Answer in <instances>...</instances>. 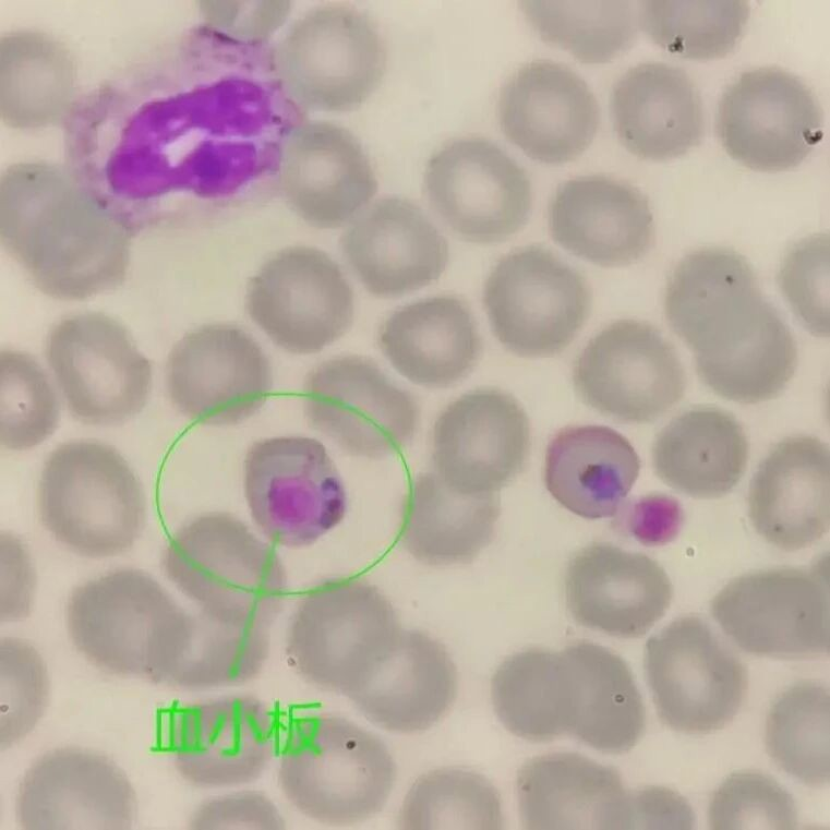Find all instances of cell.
I'll return each instance as SVG.
<instances>
[{
  "label": "cell",
  "instance_id": "6da1fadb",
  "mask_svg": "<svg viewBox=\"0 0 830 830\" xmlns=\"http://www.w3.org/2000/svg\"><path fill=\"white\" fill-rule=\"evenodd\" d=\"M244 47L199 28L83 96L65 133L76 184L133 229L152 205L238 191L260 93L237 72Z\"/></svg>",
  "mask_w": 830,
  "mask_h": 830
},
{
  "label": "cell",
  "instance_id": "7a4b0ae2",
  "mask_svg": "<svg viewBox=\"0 0 830 830\" xmlns=\"http://www.w3.org/2000/svg\"><path fill=\"white\" fill-rule=\"evenodd\" d=\"M664 310L674 333L695 353L700 380L717 395L762 402L792 378L797 364L793 335L739 253L705 248L687 254L669 279Z\"/></svg>",
  "mask_w": 830,
  "mask_h": 830
},
{
  "label": "cell",
  "instance_id": "3957f363",
  "mask_svg": "<svg viewBox=\"0 0 830 830\" xmlns=\"http://www.w3.org/2000/svg\"><path fill=\"white\" fill-rule=\"evenodd\" d=\"M132 232L81 188L11 192L2 199L4 245L35 286L56 299L82 300L119 286Z\"/></svg>",
  "mask_w": 830,
  "mask_h": 830
},
{
  "label": "cell",
  "instance_id": "277c9868",
  "mask_svg": "<svg viewBox=\"0 0 830 830\" xmlns=\"http://www.w3.org/2000/svg\"><path fill=\"white\" fill-rule=\"evenodd\" d=\"M183 610L148 574L107 573L76 587L67 624L77 651L98 669L167 685L193 630Z\"/></svg>",
  "mask_w": 830,
  "mask_h": 830
},
{
  "label": "cell",
  "instance_id": "5b68a950",
  "mask_svg": "<svg viewBox=\"0 0 830 830\" xmlns=\"http://www.w3.org/2000/svg\"><path fill=\"white\" fill-rule=\"evenodd\" d=\"M395 780V761L375 734L334 715L288 722L278 781L308 817L328 825L363 821L382 810Z\"/></svg>",
  "mask_w": 830,
  "mask_h": 830
},
{
  "label": "cell",
  "instance_id": "8992f818",
  "mask_svg": "<svg viewBox=\"0 0 830 830\" xmlns=\"http://www.w3.org/2000/svg\"><path fill=\"white\" fill-rule=\"evenodd\" d=\"M163 568L199 611L222 623L269 628L286 599L277 553L227 513L199 516L177 531Z\"/></svg>",
  "mask_w": 830,
  "mask_h": 830
},
{
  "label": "cell",
  "instance_id": "52a82bcc",
  "mask_svg": "<svg viewBox=\"0 0 830 830\" xmlns=\"http://www.w3.org/2000/svg\"><path fill=\"white\" fill-rule=\"evenodd\" d=\"M145 496L112 446L73 441L47 458L38 485L43 525L73 552L93 558L128 551L145 522Z\"/></svg>",
  "mask_w": 830,
  "mask_h": 830
},
{
  "label": "cell",
  "instance_id": "ba28073f",
  "mask_svg": "<svg viewBox=\"0 0 830 830\" xmlns=\"http://www.w3.org/2000/svg\"><path fill=\"white\" fill-rule=\"evenodd\" d=\"M396 610L361 578L327 580L298 604L287 633V653L300 675L347 696L395 642Z\"/></svg>",
  "mask_w": 830,
  "mask_h": 830
},
{
  "label": "cell",
  "instance_id": "9c48e42d",
  "mask_svg": "<svg viewBox=\"0 0 830 830\" xmlns=\"http://www.w3.org/2000/svg\"><path fill=\"white\" fill-rule=\"evenodd\" d=\"M276 75L303 108L346 111L380 85L386 48L369 16L345 5L315 8L298 19L274 52Z\"/></svg>",
  "mask_w": 830,
  "mask_h": 830
},
{
  "label": "cell",
  "instance_id": "30bf717a",
  "mask_svg": "<svg viewBox=\"0 0 830 830\" xmlns=\"http://www.w3.org/2000/svg\"><path fill=\"white\" fill-rule=\"evenodd\" d=\"M711 613L745 652L798 660L830 646L829 557L736 577L712 599Z\"/></svg>",
  "mask_w": 830,
  "mask_h": 830
},
{
  "label": "cell",
  "instance_id": "8fae6325",
  "mask_svg": "<svg viewBox=\"0 0 830 830\" xmlns=\"http://www.w3.org/2000/svg\"><path fill=\"white\" fill-rule=\"evenodd\" d=\"M483 304L494 336L520 357L562 352L586 322L588 282L549 249L528 245L498 260L484 285Z\"/></svg>",
  "mask_w": 830,
  "mask_h": 830
},
{
  "label": "cell",
  "instance_id": "7c38bea8",
  "mask_svg": "<svg viewBox=\"0 0 830 830\" xmlns=\"http://www.w3.org/2000/svg\"><path fill=\"white\" fill-rule=\"evenodd\" d=\"M243 484L252 519L279 545H310L338 526L347 512L337 467L312 437L253 443L244 458Z\"/></svg>",
  "mask_w": 830,
  "mask_h": 830
},
{
  "label": "cell",
  "instance_id": "4fadbf2b",
  "mask_svg": "<svg viewBox=\"0 0 830 830\" xmlns=\"http://www.w3.org/2000/svg\"><path fill=\"white\" fill-rule=\"evenodd\" d=\"M643 664L658 715L675 731L721 730L745 700L744 664L699 616H682L650 637Z\"/></svg>",
  "mask_w": 830,
  "mask_h": 830
},
{
  "label": "cell",
  "instance_id": "5bb4252c",
  "mask_svg": "<svg viewBox=\"0 0 830 830\" xmlns=\"http://www.w3.org/2000/svg\"><path fill=\"white\" fill-rule=\"evenodd\" d=\"M277 748V717L253 697L173 701L156 712L152 749L171 756L180 775L199 787L252 782Z\"/></svg>",
  "mask_w": 830,
  "mask_h": 830
},
{
  "label": "cell",
  "instance_id": "9a60e30c",
  "mask_svg": "<svg viewBox=\"0 0 830 830\" xmlns=\"http://www.w3.org/2000/svg\"><path fill=\"white\" fill-rule=\"evenodd\" d=\"M46 357L71 414L113 425L145 406L152 366L119 322L99 313L68 316L50 332Z\"/></svg>",
  "mask_w": 830,
  "mask_h": 830
},
{
  "label": "cell",
  "instance_id": "2e32d148",
  "mask_svg": "<svg viewBox=\"0 0 830 830\" xmlns=\"http://www.w3.org/2000/svg\"><path fill=\"white\" fill-rule=\"evenodd\" d=\"M303 411L314 430L345 453L381 459L402 450L420 419L414 397L370 359L342 356L305 377Z\"/></svg>",
  "mask_w": 830,
  "mask_h": 830
},
{
  "label": "cell",
  "instance_id": "e0dca14e",
  "mask_svg": "<svg viewBox=\"0 0 830 830\" xmlns=\"http://www.w3.org/2000/svg\"><path fill=\"white\" fill-rule=\"evenodd\" d=\"M245 308L276 346L310 354L350 328L354 298L329 255L315 248L291 246L269 257L251 278Z\"/></svg>",
  "mask_w": 830,
  "mask_h": 830
},
{
  "label": "cell",
  "instance_id": "ac0fdd59",
  "mask_svg": "<svg viewBox=\"0 0 830 830\" xmlns=\"http://www.w3.org/2000/svg\"><path fill=\"white\" fill-rule=\"evenodd\" d=\"M573 382L582 401L612 419L648 423L684 396L686 376L672 344L653 326L616 321L578 354Z\"/></svg>",
  "mask_w": 830,
  "mask_h": 830
},
{
  "label": "cell",
  "instance_id": "d6986e66",
  "mask_svg": "<svg viewBox=\"0 0 830 830\" xmlns=\"http://www.w3.org/2000/svg\"><path fill=\"white\" fill-rule=\"evenodd\" d=\"M822 111L810 88L770 67L746 71L723 92L715 128L725 152L754 170L798 166L822 137Z\"/></svg>",
  "mask_w": 830,
  "mask_h": 830
},
{
  "label": "cell",
  "instance_id": "ffe728a7",
  "mask_svg": "<svg viewBox=\"0 0 830 830\" xmlns=\"http://www.w3.org/2000/svg\"><path fill=\"white\" fill-rule=\"evenodd\" d=\"M424 189L444 224L476 243L515 234L531 208V184L524 168L479 136L457 139L436 151L425 167Z\"/></svg>",
  "mask_w": 830,
  "mask_h": 830
},
{
  "label": "cell",
  "instance_id": "44dd1931",
  "mask_svg": "<svg viewBox=\"0 0 830 830\" xmlns=\"http://www.w3.org/2000/svg\"><path fill=\"white\" fill-rule=\"evenodd\" d=\"M175 407L201 424H237L267 400L273 374L256 340L239 326L208 324L185 334L166 368Z\"/></svg>",
  "mask_w": 830,
  "mask_h": 830
},
{
  "label": "cell",
  "instance_id": "7402d4cb",
  "mask_svg": "<svg viewBox=\"0 0 830 830\" xmlns=\"http://www.w3.org/2000/svg\"><path fill=\"white\" fill-rule=\"evenodd\" d=\"M530 448L528 417L496 388L468 392L436 418L432 432L434 472L465 494L494 493L524 468Z\"/></svg>",
  "mask_w": 830,
  "mask_h": 830
},
{
  "label": "cell",
  "instance_id": "603a6c76",
  "mask_svg": "<svg viewBox=\"0 0 830 830\" xmlns=\"http://www.w3.org/2000/svg\"><path fill=\"white\" fill-rule=\"evenodd\" d=\"M136 796L108 757L79 747L47 751L26 771L16 797L23 829H129Z\"/></svg>",
  "mask_w": 830,
  "mask_h": 830
},
{
  "label": "cell",
  "instance_id": "cb8c5ba5",
  "mask_svg": "<svg viewBox=\"0 0 830 830\" xmlns=\"http://www.w3.org/2000/svg\"><path fill=\"white\" fill-rule=\"evenodd\" d=\"M498 119L507 139L527 156L545 164H563L589 147L598 131L600 111L579 74L554 61L533 60L505 82Z\"/></svg>",
  "mask_w": 830,
  "mask_h": 830
},
{
  "label": "cell",
  "instance_id": "d4e9b609",
  "mask_svg": "<svg viewBox=\"0 0 830 830\" xmlns=\"http://www.w3.org/2000/svg\"><path fill=\"white\" fill-rule=\"evenodd\" d=\"M279 184L291 209L322 229L345 225L377 191L371 161L358 140L323 121L304 123L286 137Z\"/></svg>",
  "mask_w": 830,
  "mask_h": 830
},
{
  "label": "cell",
  "instance_id": "484cf974",
  "mask_svg": "<svg viewBox=\"0 0 830 830\" xmlns=\"http://www.w3.org/2000/svg\"><path fill=\"white\" fill-rule=\"evenodd\" d=\"M564 584L567 608L579 625L621 638L646 635L673 597L658 562L609 542L579 550L568 562Z\"/></svg>",
  "mask_w": 830,
  "mask_h": 830
},
{
  "label": "cell",
  "instance_id": "4316f807",
  "mask_svg": "<svg viewBox=\"0 0 830 830\" xmlns=\"http://www.w3.org/2000/svg\"><path fill=\"white\" fill-rule=\"evenodd\" d=\"M342 256L368 292L397 298L443 274L448 244L411 201L385 196L359 213L340 239Z\"/></svg>",
  "mask_w": 830,
  "mask_h": 830
},
{
  "label": "cell",
  "instance_id": "83f0119b",
  "mask_svg": "<svg viewBox=\"0 0 830 830\" xmlns=\"http://www.w3.org/2000/svg\"><path fill=\"white\" fill-rule=\"evenodd\" d=\"M549 228L567 252L604 267L640 260L653 240L648 199L628 182L601 175L563 182L549 206Z\"/></svg>",
  "mask_w": 830,
  "mask_h": 830
},
{
  "label": "cell",
  "instance_id": "f1b7e54d",
  "mask_svg": "<svg viewBox=\"0 0 830 830\" xmlns=\"http://www.w3.org/2000/svg\"><path fill=\"white\" fill-rule=\"evenodd\" d=\"M748 516L758 534L780 550H802L821 539L830 524L828 446L806 435L779 442L751 479Z\"/></svg>",
  "mask_w": 830,
  "mask_h": 830
},
{
  "label": "cell",
  "instance_id": "f546056e",
  "mask_svg": "<svg viewBox=\"0 0 830 830\" xmlns=\"http://www.w3.org/2000/svg\"><path fill=\"white\" fill-rule=\"evenodd\" d=\"M457 689L456 666L443 645L421 630L401 629L347 697L375 725L414 733L446 713Z\"/></svg>",
  "mask_w": 830,
  "mask_h": 830
},
{
  "label": "cell",
  "instance_id": "4dcf8cb0",
  "mask_svg": "<svg viewBox=\"0 0 830 830\" xmlns=\"http://www.w3.org/2000/svg\"><path fill=\"white\" fill-rule=\"evenodd\" d=\"M527 829H630V793L614 768L575 753L536 757L517 775Z\"/></svg>",
  "mask_w": 830,
  "mask_h": 830
},
{
  "label": "cell",
  "instance_id": "1f68e13d",
  "mask_svg": "<svg viewBox=\"0 0 830 830\" xmlns=\"http://www.w3.org/2000/svg\"><path fill=\"white\" fill-rule=\"evenodd\" d=\"M611 113L621 143L642 159L679 157L703 136V107L694 82L664 62L626 71L612 89Z\"/></svg>",
  "mask_w": 830,
  "mask_h": 830
},
{
  "label": "cell",
  "instance_id": "d6a6232c",
  "mask_svg": "<svg viewBox=\"0 0 830 830\" xmlns=\"http://www.w3.org/2000/svg\"><path fill=\"white\" fill-rule=\"evenodd\" d=\"M378 346L400 375L430 388L448 387L465 378L482 350L470 309L450 294L397 309L383 323Z\"/></svg>",
  "mask_w": 830,
  "mask_h": 830
},
{
  "label": "cell",
  "instance_id": "836d02e7",
  "mask_svg": "<svg viewBox=\"0 0 830 830\" xmlns=\"http://www.w3.org/2000/svg\"><path fill=\"white\" fill-rule=\"evenodd\" d=\"M567 688V734L606 754L630 750L646 709L626 662L610 649L577 641L561 651Z\"/></svg>",
  "mask_w": 830,
  "mask_h": 830
},
{
  "label": "cell",
  "instance_id": "e575fe53",
  "mask_svg": "<svg viewBox=\"0 0 830 830\" xmlns=\"http://www.w3.org/2000/svg\"><path fill=\"white\" fill-rule=\"evenodd\" d=\"M639 457L629 441L603 425L561 430L549 443L544 483L564 508L586 519L614 516L635 484Z\"/></svg>",
  "mask_w": 830,
  "mask_h": 830
},
{
  "label": "cell",
  "instance_id": "d590c367",
  "mask_svg": "<svg viewBox=\"0 0 830 830\" xmlns=\"http://www.w3.org/2000/svg\"><path fill=\"white\" fill-rule=\"evenodd\" d=\"M500 513L496 494H465L434 471L421 472L410 480L398 540L428 565L470 563L492 541Z\"/></svg>",
  "mask_w": 830,
  "mask_h": 830
},
{
  "label": "cell",
  "instance_id": "8d00e7d4",
  "mask_svg": "<svg viewBox=\"0 0 830 830\" xmlns=\"http://www.w3.org/2000/svg\"><path fill=\"white\" fill-rule=\"evenodd\" d=\"M748 461L744 429L730 412L690 408L665 425L652 446L655 474L670 488L696 498L729 493Z\"/></svg>",
  "mask_w": 830,
  "mask_h": 830
},
{
  "label": "cell",
  "instance_id": "74e56055",
  "mask_svg": "<svg viewBox=\"0 0 830 830\" xmlns=\"http://www.w3.org/2000/svg\"><path fill=\"white\" fill-rule=\"evenodd\" d=\"M495 712L513 734L546 742L566 734L561 652L529 649L507 658L491 683Z\"/></svg>",
  "mask_w": 830,
  "mask_h": 830
},
{
  "label": "cell",
  "instance_id": "f35d334b",
  "mask_svg": "<svg viewBox=\"0 0 830 830\" xmlns=\"http://www.w3.org/2000/svg\"><path fill=\"white\" fill-rule=\"evenodd\" d=\"M830 700L825 686L802 681L771 705L766 721V747L786 773L809 786L829 781Z\"/></svg>",
  "mask_w": 830,
  "mask_h": 830
},
{
  "label": "cell",
  "instance_id": "ab89813d",
  "mask_svg": "<svg viewBox=\"0 0 830 830\" xmlns=\"http://www.w3.org/2000/svg\"><path fill=\"white\" fill-rule=\"evenodd\" d=\"M540 37L585 63L608 62L628 49L637 34L630 1L520 2Z\"/></svg>",
  "mask_w": 830,
  "mask_h": 830
},
{
  "label": "cell",
  "instance_id": "60d3db41",
  "mask_svg": "<svg viewBox=\"0 0 830 830\" xmlns=\"http://www.w3.org/2000/svg\"><path fill=\"white\" fill-rule=\"evenodd\" d=\"M638 21L662 49L691 60L725 57L737 44L749 5L742 0L639 2Z\"/></svg>",
  "mask_w": 830,
  "mask_h": 830
},
{
  "label": "cell",
  "instance_id": "b9f144b4",
  "mask_svg": "<svg viewBox=\"0 0 830 830\" xmlns=\"http://www.w3.org/2000/svg\"><path fill=\"white\" fill-rule=\"evenodd\" d=\"M268 651V628L222 623L199 611L168 686L206 689L244 683L258 674Z\"/></svg>",
  "mask_w": 830,
  "mask_h": 830
},
{
  "label": "cell",
  "instance_id": "7bdbcfd3",
  "mask_svg": "<svg viewBox=\"0 0 830 830\" xmlns=\"http://www.w3.org/2000/svg\"><path fill=\"white\" fill-rule=\"evenodd\" d=\"M501 798L482 775L444 768L421 775L398 815L401 829H502Z\"/></svg>",
  "mask_w": 830,
  "mask_h": 830
},
{
  "label": "cell",
  "instance_id": "ee69618b",
  "mask_svg": "<svg viewBox=\"0 0 830 830\" xmlns=\"http://www.w3.org/2000/svg\"><path fill=\"white\" fill-rule=\"evenodd\" d=\"M2 446L22 450L45 441L59 422L57 394L43 368L29 354H0Z\"/></svg>",
  "mask_w": 830,
  "mask_h": 830
},
{
  "label": "cell",
  "instance_id": "f6af8a7d",
  "mask_svg": "<svg viewBox=\"0 0 830 830\" xmlns=\"http://www.w3.org/2000/svg\"><path fill=\"white\" fill-rule=\"evenodd\" d=\"M710 828L794 829L792 795L773 778L751 770L731 773L714 791L708 810Z\"/></svg>",
  "mask_w": 830,
  "mask_h": 830
},
{
  "label": "cell",
  "instance_id": "bcb514c9",
  "mask_svg": "<svg viewBox=\"0 0 830 830\" xmlns=\"http://www.w3.org/2000/svg\"><path fill=\"white\" fill-rule=\"evenodd\" d=\"M1 748L24 738L41 718L48 702L46 664L28 642L1 639Z\"/></svg>",
  "mask_w": 830,
  "mask_h": 830
},
{
  "label": "cell",
  "instance_id": "7dc6e473",
  "mask_svg": "<svg viewBox=\"0 0 830 830\" xmlns=\"http://www.w3.org/2000/svg\"><path fill=\"white\" fill-rule=\"evenodd\" d=\"M795 315L816 336L829 335V237L814 234L792 246L779 273Z\"/></svg>",
  "mask_w": 830,
  "mask_h": 830
},
{
  "label": "cell",
  "instance_id": "c3c4849f",
  "mask_svg": "<svg viewBox=\"0 0 830 830\" xmlns=\"http://www.w3.org/2000/svg\"><path fill=\"white\" fill-rule=\"evenodd\" d=\"M277 807L257 792H239L208 799L193 813L192 829H284Z\"/></svg>",
  "mask_w": 830,
  "mask_h": 830
},
{
  "label": "cell",
  "instance_id": "681fc988",
  "mask_svg": "<svg viewBox=\"0 0 830 830\" xmlns=\"http://www.w3.org/2000/svg\"><path fill=\"white\" fill-rule=\"evenodd\" d=\"M695 814L686 799L663 786L630 793V829H693Z\"/></svg>",
  "mask_w": 830,
  "mask_h": 830
}]
</instances>
